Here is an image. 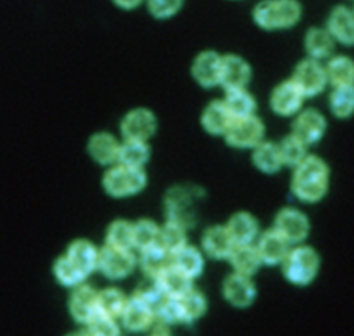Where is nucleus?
Wrapping results in <instances>:
<instances>
[{"mask_svg":"<svg viewBox=\"0 0 354 336\" xmlns=\"http://www.w3.org/2000/svg\"><path fill=\"white\" fill-rule=\"evenodd\" d=\"M329 170L322 159L307 155L297 166L292 178V189L303 202L319 200L328 189Z\"/></svg>","mask_w":354,"mask_h":336,"instance_id":"f257e3e1","label":"nucleus"},{"mask_svg":"<svg viewBox=\"0 0 354 336\" xmlns=\"http://www.w3.org/2000/svg\"><path fill=\"white\" fill-rule=\"evenodd\" d=\"M301 14L296 0H263L253 11L256 24L263 29H283L295 25Z\"/></svg>","mask_w":354,"mask_h":336,"instance_id":"f03ea898","label":"nucleus"},{"mask_svg":"<svg viewBox=\"0 0 354 336\" xmlns=\"http://www.w3.org/2000/svg\"><path fill=\"white\" fill-rule=\"evenodd\" d=\"M147 184V176L140 167H130L118 163L102 177L105 192L113 198H126L138 194Z\"/></svg>","mask_w":354,"mask_h":336,"instance_id":"7ed1b4c3","label":"nucleus"},{"mask_svg":"<svg viewBox=\"0 0 354 336\" xmlns=\"http://www.w3.org/2000/svg\"><path fill=\"white\" fill-rule=\"evenodd\" d=\"M318 267V254L308 246H297L290 249L282 260L283 275L295 285L310 283L317 275Z\"/></svg>","mask_w":354,"mask_h":336,"instance_id":"20e7f679","label":"nucleus"},{"mask_svg":"<svg viewBox=\"0 0 354 336\" xmlns=\"http://www.w3.org/2000/svg\"><path fill=\"white\" fill-rule=\"evenodd\" d=\"M224 136L227 142L232 147L254 148L263 140L264 124L254 115L235 118Z\"/></svg>","mask_w":354,"mask_h":336,"instance_id":"39448f33","label":"nucleus"},{"mask_svg":"<svg viewBox=\"0 0 354 336\" xmlns=\"http://www.w3.org/2000/svg\"><path fill=\"white\" fill-rule=\"evenodd\" d=\"M136 265L133 253L127 249H119L105 245L98 254V270L111 279L127 277Z\"/></svg>","mask_w":354,"mask_h":336,"instance_id":"423d86ee","label":"nucleus"},{"mask_svg":"<svg viewBox=\"0 0 354 336\" xmlns=\"http://www.w3.org/2000/svg\"><path fill=\"white\" fill-rule=\"evenodd\" d=\"M292 82L304 97L317 95L324 90L328 82L326 71L317 59L308 58L296 66Z\"/></svg>","mask_w":354,"mask_h":336,"instance_id":"0eeeda50","label":"nucleus"},{"mask_svg":"<svg viewBox=\"0 0 354 336\" xmlns=\"http://www.w3.org/2000/svg\"><path fill=\"white\" fill-rule=\"evenodd\" d=\"M156 130V118L147 108H134L129 111L122 122L120 131L124 140L147 141Z\"/></svg>","mask_w":354,"mask_h":336,"instance_id":"6e6552de","label":"nucleus"},{"mask_svg":"<svg viewBox=\"0 0 354 336\" xmlns=\"http://www.w3.org/2000/svg\"><path fill=\"white\" fill-rule=\"evenodd\" d=\"M250 79V66L249 64L234 54H227L221 57V73L220 84L225 91L242 90Z\"/></svg>","mask_w":354,"mask_h":336,"instance_id":"1a4fd4ad","label":"nucleus"},{"mask_svg":"<svg viewBox=\"0 0 354 336\" xmlns=\"http://www.w3.org/2000/svg\"><path fill=\"white\" fill-rule=\"evenodd\" d=\"M275 230L289 242L299 243L308 234V220L297 209H282L275 218Z\"/></svg>","mask_w":354,"mask_h":336,"instance_id":"9d476101","label":"nucleus"},{"mask_svg":"<svg viewBox=\"0 0 354 336\" xmlns=\"http://www.w3.org/2000/svg\"><path fill=\"white\" fill-rule=\"evenodd\" d=\"M326 122L315 109H306L297 115L293 122L292 134L306 145L317 142L325 133Z\"/></svg>","mask_w":354,"mask_h":336,"instance_id":"9b49d317","label":"nucleus"},{"mask_svg":"<svg viewBox=\"0 0 354 336\" xmlns=\"http://www.w3.org/2000/svg\"><path fill=\"white\" fill-rule=\"evenodd\" d=\"M76 289L71 295L69 299V311L71 315L80 324H87L97 312H98V303L97 296L98 292L94 290L88 285H77Z\"/></svg>","mask_w":354,"mask_h":336,"instance_id":"f8f14e48","label":"nucleus"},{"mask_svg":"<svg viewBox=\"0 0 354 336\" xmlns=\"http://www.w3.org/2000/svg\"><path fill=\"white\" fill-rule=\"evenodd\" d=\"M156 319L155 308L144 300L133 296L127 300L124 311L122 314L123 325L133 332H141L152 326Z\"/></svg>","mask_w":354,"mask_h":336,"instance_id":"ddd939ff","label":"nucleus"},{"mask_svg":"<svg viewBox=\"0 0 354 336\" xmlns=\"http://www.w3.org/2000/svg\"><path fill=\"white\" fill-rule=\"evenodd\" d=\"M303 98L304 95L300 93L296 84L292 80H288L274 88L271 93L270 104L275 113L289 116L300 109Z\"/></svg>","mask_w":354,"mask_h":336,"instance_id":"4468645a","label":"nucleus"},{"mask_svg":"<svg viewBox=\"0 0 354 336\" xmlns=\"http://www.w3.org/2000/svg\"><path fill=\"white\" fill-rule=\"evenodd\" d=\"M221 57L214 51H203L198 54L192 64V76L203 87L220 84Z\"/></svg>","mask_w":354,"mask_h":336,"instance_id":"2eb2a0df","label":"nucleus"},{"mask_svg":"<svg viewBox=\"0 0 354 336\" xmlns=\"http://www.w3.org/2000/svg\"><path fill=\"white\" fill-rule=\"evenodd\" d=\"M289 242L275 230H268L261 234L257 241L256 249L261 259V263L266 264H278L282 263L285 256L289 252Z\"/></svg>","mask_w":354,"mask_h":336,"instance_id":"dca6fc26","label":"nucleus"},{"mask_svg":"<svg viewBox=\"0 0 354 336\" xmlns=\"http://www.w3.org/2000/svg\"><path fill=\"white\" fill-rule=\"evenodd\" d=\"M224 297L235 307H248L253 303L256 296V288L250 281V277L232 274L230 275L223 286Z\"/></svg>","mask_w":354,"mask_h":336,"instance_id":"f3484780","label":"nucleus"},{"mask_svg":"<svg viewBox=\"0 0 354 336\" xmlns=\"http://www.w3.org/2000/svg\"><path fill=\"white\" fill-rule=\"evenodd\" d=\"M120 144L106 131H98L88 138L87 152L100 165H112L118 162Z\"/></svg>","mask_w":354,"mask_h":336,"instance_id":"a211bd4d","label":"nucleus"},{"mask_svg":"<svg viewBox=\"0 0 354 336\" xmlns=\"http://www.w3.org/2000/svg\"><path fill=\"white\" fill-rule=\"evenodd\" d=\"M100 250L87 239H75L65 253V256L88 277L98 267Z\"/></svg>","mask_w":354,"mask_h":336,"instance_id":"6ab92c4d","label":"nucleus"},{"mask_svg":"<svg viewBox=\"0 0 354 336\" xmlns=\"http://www.w3.org/2000/svg\"><path fill=\"white\" fill-rule=\"evenodd\" d=\"M328 32L343 44H354V12L343 6L336 7L329 15Z\"/></svg>","mask_w":354,"mask_h":336,"instance_id":"aec40b11","label":"nucleus"},{"mask_svg":"<svg viewBox=\"0 0 354 336\" xmlns=\"http://www.w3.org/2000/svg\"><path fill=\"white\" fill-rule=\"evenodd\" d=\"M202 246L207 256L213 259H228L235 243L225 227L216 225L205 231L202 236Z\"/></svg>","mask_w":354,"mask_h":336,"instance_id":"412c9836","label":"nucleus"},{"mask_svg":"<svg viewBox=\"0 0 354 336\" xmlns=\"http://www.w3.org/2000/svg\"><path fill=\"white\" fill-rule=\"evenodd\" d=\"M234 116L224 100L212 101L202 113V126L210 134H225Z\"/></svg>","mask_w":354,"mask_h":336,"instance_id":"4be33fe9","label":"nucleus"},{"mask_svg":"<svg viewBox=\"0 0 354 336\" xmlns=\"http://www.w3.org/2000/svg\"><path fill=\"white\" fill-rule=\"evenodd\" d=\"M225 228L235 245H252L259 234V225L256 218L245 212L234 214Z\"/></svg>","mask_w":354,"mask_h":336,"instance_id":"5701e85b","label":"nucleus"},{"mask_svg":"<svg viewBox=\"0 0 354 336\" xmlns=\"http://www.w3.org/2000/svg\"><path fill=\"white\" fill-rule=\"evenodd\" d=\"M156 282L167 297H180L184 293H187L191 286V278L187 277L183 271H180L177 267L170 264L158 278Z\"/></svg>","mask_w":354,"mask_h":336,"instance_id":"b1692460","label":"nucleus"},{"mask_svg":"<svg viewBox=\"0 0 354 336\" xmlns=\"http://www.w3.org/2000/svg\"><path fill=\"white\" fill-rule=\"evenodd\" d=\"M236 274L250 277L261 264V259L256 246L253 245H235L228 256Z\"/></svg>","mask_w":354,"mask_h":336,"instance_id":"393cba45","label":"nucleus"},{"mask_svg":"<svg viewBox=\"0 0 354 336\" xmlns=\"http://www.w3.org/2000/svg\"><path fill=\"white\" fill-rule=\"evenodd\" d=\"M141 268L152 279H156L170 264L171 254L167 253L160 245H153L141 250Z\"/></svg>","mask_w":354,"mask_h":336,"instance_id":"a878e982","label":"nucleus"},{"mask_svg":"<svg viewBox=\"0 0 354 336\" xmlns=\"http://www.w3.org/2000/svg\"><path fill=\"white\" fill-rule=\"evenodd\" d=\"M253 162L257 169L264 173H275L283 165L278 144L270 141H261L254 147Z\"/></svg>","mask_w":354,"mask_h":336,"instance_id":"bb28decb","label":"nucleus"},{"mask_svg":"<svg viewBox=\"0 0 354 336\" xmlns=\"http://www.w3.org/2000/svg\"><path fill=\"white\" fill-rule=\"evenodd\" d=\"M171 264L192 279L202 272L203 257L198 249L185 245L171 254Z\"/></svg>","mask_w":354,"mask_h":336,"instance_id":"cd10ccee","label":"nucleus"},{"mask_svg":"<svg viewBox=\"0 0 354 336\" xmlns=\"http://www.w3.org/2000/svg\"><path fill=\"white\" fill-rule=\"evenodd\" d=\"M326 79L335 86H353L354 84V61L344 55L333 57L326 66Z\"/></svg>","mask_w":354,"mask_h":336,"instance_id":"c85d7f7f","label":"nucleus"},{"mask_svg":"<svg viewBox=\"0 0 354 336\" xmlns=\"http://www.w3.org/2000/svg\"><path fill=\"white\" fill-rule=\"evenodd\" d=\"M335 39L330 36V33L325 29L313 28L306 35V50L310 54L313 59H321L332 54Z\"/></svg>","mask_w":354,"mask_h":336,"instance_id":"c756f323","label":"nucleus"},{"mask_svg":"<svg viewBox=\"0 0 354 336\" xmlns=\"http://www.w3.org/2000/svg\"><path fill=\"white\" fill-rule=\"evenodd\" d=\"M148 158H149V147L147 145V141L124 140L120 144L118 163L130 166V167L142 169Z\"/></svg>","mask_w":354,"mask_h":336,"instance_id":"7c9ffc66","label":"nucleus"},{"mask_svg":"<svg viewBox=\"0 0 354 336\" xmlns=\"http://www.w3.org/2000/svg\"><path fill=\"white\" fill-rule=\"evenodd\" d=\"M158 245H160L170 254L184 248L187 245V235L183 223L177 220L167 221L159 231Z\"/></svg>","mask_w":354,"mask_h":336,"instance_id":"2f4dec72","label":"nucleus"},{"mask_svg":"<svg viewBox=\"0 0 354 336\" xmlns=\"http://www.w3.org/2000/svg\"><path fill=\"white\" fill-rule=\"evenodd\" d=\"M127 300L129 299L119 289L106 288L98 292V296H97L98 311L116 319L118 317H122L124 307L127 304Z\"/></svg>","mask_w":354,"mask_h":336,"instance_id":"473e14b6","label":"nucleus"},{"mask_svg":"<svg viewBox=\"0 0 354 336\" xmlns=\"http://www.w3.org/2000/svg\"><path fill=\"white\" fill-rule=\"evenodd\" d=\"M176 299L180 310L181 322H192L199 317H202V314L206 310L205 297L194 289H189L187 293Z\"/></svg>","mask_w":354,"mask_h":336,"instance_id":"72a5a7b5","label":"nucleus"},{"mask_svg":"<svg viewBox=\"0 0 354 336\" xmlns=\"http://www.w3.org/2000/svg\"><path fill=\"white\" fill-rule=\"evenodd\" d=\"M224 102L227 104L234 119L254 115L256 101L245 88L227 91Z\"/></svg>","mask_w":354,"mask_h":336,"instance_id":"f704fd0d","label":"nucleus"},{"mask_svg":"<svg viewBox=\"0 0 354 336\" xmlns=\"http://www.w3.org/2000/svg\"><path fill=\"white\" fill-rule=\"evenodd\" d=\"M330 111L337 118H348L354 112V84L335 87L329 98Z\"/></svg>","mask_w":354,"mask_h":336,"instance_id":"c9c22d12","label":"nucleus"},{"mask_svg":"<svg viewBox=\"0 0 354 336\" xmlns=\"http://www.w3.org/2000/svg\"><path fill=\"white\" fill-rule=\"evenodd\" d=\"M106 245L130 250L134 246L133 224L126 220L113 221L106 231Z\"/></svg>","mask_w":354,"mask_h":336,"instance_id":"e433bc0d","label":"nucleus"},{"mask_svg":"<svg viewBox=\"0 0 354 336\" xmlns=\"http://www.w3.org/2000/svg\"><path fill=\"white\" fill-rule=\"evenodd\" d=\"M159 231L160 228L148 218L138 220L133 224V239L134 246L140 250H144L147 248H151L153 245H158L159 241Z\"/></svg>","mask_w":354,"mask_h":336,"instance_id":"4c0bfd02","label":"nucleus"},{"mask_svg":"<svg viewBox=\"0 0 354 336\" xmlns=\"http://www.w3.org/2000/svg\"><path fill=\"white\" fill-rule=\"evenodd\" d=\"M54 275L65 286H77L87 278L65 254L57 259L54 264Z\"/></svg>","mask_w":354,"mask_h":336,"instance_id":"58836bf2","label":"nucleus"},{"mask_svg":"<svg viewBox=\"0 0 354 336\" xmlns=\"http://www.w3.org/2000/svg\"><path fill=\"white\" fill-rule=\"evenodd\" d=\"M282 163L289 166H297L307 155H306V144L301 142L293 134L285 137L281 144H278Z\"/></svg>","mask_w":354,"mask_h":336,"instance_id":"ea45409f","label":"nucleus"},{"mask_svg":"<svg viewBox=\"0 0 354 336\" xmlns=\"http://www.w3.org/2000/svg\"><path fill=\"white\" fill-rule=\"evenodd\" d=\"M86 325L90 336H119V326L115 318L100 311Z\"/></svg>","mask_w":354,"mask_h":336,"instance_id":"a19ab883","label":"nucleus"},{"mask_svg":"<svg viewBox=\"0 0 354 336\" xmlns=\"http://www.w3.org/2000/svg\"><path fill=\"white\" fill-rule=\"evenodd\" d=\"M149 12L159 19L169 18L174 15L183 6V0H148Z\"/></svg>","mask_w":354,"mask_h":336,"instance_id":"79ce46f5","label":"nucleus"},{"mask_svg":"<svg viewBox=\"0 0 354 336\" xmlns=\"http://www.w3.org/2000/svg\"><path fill=\"white\" fill-rule=\"evenodd\" d=\"M142 0H113V3L123 10H133L141 4Z\"/></svg>","mask_w":354,"mask_h":336,"instance_id":"37998d69","label":"nucleus"},{"mask_svg":"<svg viewBox=\"0 0 354 336\" xmlns=\"http://www.w3.org/2000/svg\"><path fill=\"white\" fill-rule=\"evenodd\" d=\"M66 336H90L87 330H80V332H73V333H69Z\"/></svg>","mask_w":354,"mask_h":336,"instance_id":"c03bdc74","label":"nucleus"},{"mask_svg":"<svg viewBox=\"0 0 354 336\" xmlns=\"http://www.w3.org/2000/svg\"><path fill=\"white\" fill-rule=\"evenodd\" d=\"M155 336H163V335H155Z\"/></svg>","mask_w":354,"mask_h":336,"instance_id":"a18cd8bd","label":"nucleus"}]
</instances>
